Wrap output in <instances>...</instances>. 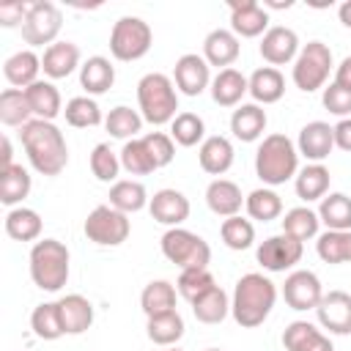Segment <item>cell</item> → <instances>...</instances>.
<instances>
[{
    "label": "cell",
    "instance_id": "1",
    "mask_svg": "<svg viewBox=\"0 0 351 351\" xmlns=\"http://www.w3.org/2000/svg\"><path fill=\"white\" fill-rule=\"evenodd\" d=\"M19 140H22V148H25V154H27V159H30L36 173L52 178V176H60L66 170L69 145H66L63 132L52 121L33 118L30 123L22 126Z\"/></svg>",
    "mask_w": 351,
    "mask_h": 351
},
{
    "label": "cell",
    "instance_id": "2",
    "mask_svg": "<svg viewBox=\"0 0 351 351\" xmlns=\"http://www.w3.org/2000/svg\"><path fill=\"white\" fill-rule=\"evenodd\" d=\"M274 302H277V285L269 277L250 271V274H241L236 288H233L230 313H233L239 326L255 329L269 318Z\"/></svg>",
    "mask_w": 351,
    "mask_h": 351
},
{
    "label": "cell",
    "instance_id": "3",
    "mask_svg": "<svg viewBox=\"0 0 351 351\" xmlns=\"http://www.w3.org/2000/svg\"><path fill=\"white\" fill-rule=\"evenodd\" d=\"M255 173L266 186H280L299 173V151L288 134H266L255 151Z\"/></svg>",
    "mask_w": 351,
    "mask_h": 351
},
{
    "label": "cell",
    "instance_id": "4",
    "mask_svg": "<svg viewBox=\"0 0 351 351\" xmlns=\"http://www.w3.org/2000/svg\"><path fill=\"white\" fill-rule=\"evenodd\" d=\"M137 104L143 121L154 126L173 123V118L178 115V88L167 74L151 71L137 82Z\"/></svg>",
    "mask_w": 351,
    "mask_h": 351
},
{
    "label": "cell",
    "instance_id": "5",
    "mask_svg": "<svg viewBox=\"0 0 351 351\" xmlns=\"http://www.w3.org/2000/svg\"><path fill=\"white\" fill-rule=\"evenodd\" d=\"M69 247L58 239H38L30 247V280L41 291H60L69 280Z\"/></svg>",
    "mask_w": 351,
    "mask_h": 351
},
{
    "label": "cell",
    "instance_id": "6",
    "mask_svg": "<svg viewBox=\"0 0 351 351\" xmlns=\"http://www.w3.org/2000/svg\"><path fill=\"white\" fill-rule=\"evenodd\" d=\"M159 244H162V255L170 263H176L181 271L184 269H208L211 247L203 236H197L186 228H167Z\"/></svg>",
    "mask_w": 351,
    "mask_h": 351
},
{
    "label": "cell",
    "instance_id": "7",
    "mask_svg": "<svg viewBox=\"0 0 351 351\" xmlns=\"http://www.w3.org/2000/svg\"><path fill=\"white\" fill-rule=\"evenodd\" d=\"M154 44V30L140 16H121L110 30V52L115 60L132 63L148 55Z\"/></svg>",
    "mask_w": 351,
    "mask_h": 351
},
{
    "label": "cell",
    "instance_id": "8",
    "mask_svg": "<svg viewBox=\"0 0 351 351\" xmlns=\"http://www.w3.org/2000/svg\"><path fill=\"white\" fill-rule=\"evenodd\" d=\"M332 66H335L332 63V49L324 41H307L299 49L296 60H293V71H291L293 85L304 93H313V90L326 85Z\"/></svg>",
    "mask_w": 351,
    "mask_h": 351
},
{
    "label": "cell",
    "instance_id": "9",
    "mask_svg": "<svg viewBox=\"0 0 351 351\" xmlns=\"http://www.w3.org/2000/svg\"><path fill=\"white\" fill-rule=\"evenodd\" d=\"M85 236L99 244V247H118L129 239L132 233V222H129V214L112 208L110 203L107 206H96L88 219H85Z\"/></svg>",
    "mask_w": 351,
    "mask_h": 351
},
{
    "label": "cell",
    "instance_id": "10",
    "mask_svg": "<svg viewBox=\"0 0 351 351\" xmlns=\"http://www.w3.org/2000/svg\"><path fill=\"white\" fill-rule=\"evenodd\" d=\"M60 27H63L60 8L55 3H49V0H38V3L30 5V14H27V19L22 25V38L30 47H44V44L52 47L58 33H60Z\"/></svg>",
    "mask_w": 351,
    "mask_h": 351
},
{
    "label": "cell",
    "instance_id": "11",
    "mask_svg": "<svg viewBox=\"0 0 351 351\" xmlns=\"http://www.w3.org/2000/svg\"><path fill=\"white\" fill-rule=\"evenodd\" d=\"M302 252H304V244L299 239H293L288 233H277L258 244L255 258L266 271H285L302 261Z\"/></svg>",
    "mask_w": 351,
    "mask_h": 351
},
{
    "label": "cell",
    "instance_id": "12",
    "mask_svg": "<svg viewBox=\"0 0 351 351\" xmlns=\"http://www.w3.org/2000/svg\"><path fill=\"white\" fill-rule=\"evenodd\" d=\"M321 296H324L321 280L310 269H296L282 282V299H285V304L291 310H299V313L302 310H315Z\"/></svg>",
    "mask_w": 351,
    "mask_h": 351
},
{
    "label": "cell",
    "instance_id": "13",
    "mask_svg": "<svg viewBox=\"0 0 351 351\" xmlns=\"http://www.w3.org/2000/svg\"><path fill=\"white\" fill-rule=\"evenodd\" d=\"M230 30L241 38H258L269 30V11L258 0H228Z\"/></svg>",
    "mask_w": 351,
    "mask_h": 351
},
{
    "label": "cell",
    "instance_id": "14",
    "mask_svg": "<svg viewBox=\"0 0 351 351\" xmlns=\"http://www.w3.org/2000/svg\"><path fill=\"white\" fill-rule=\"evenodd\" d=\"M258 49H261V58L277 69V66H285V63L296 60V55H299L302 47H299V36H296L293 27L274 25V27H269L263 33Z\"/></svg>",
    "mask_w": 351,
    "mask_h": 351
},
{
    "label": "cell",
    "instance_id": "15",
    "mask_svg": "<svg viewBox=\"0 0 351 351\" xmlns=\"http://www.w3.org/2000/svg\"><path fill=\"white\" fill-rule=\"evenodd\" d=\"M173 82L184 96H200L211 85V71H208L206 58L197 52L181 55L173 69Z\"/></svg>",
    "mask_w": 351,
    "mask_h": 351
},
{
    "label": "cell",
    "instance_id": "16",
    "mask_svg": "<svg viewBox=\"0 0 351 351\" xmlns=\"http://www.w3.org/2000/svg\"><path fill=\"white\" fill-rule=\"evenodd\" d=\"M315 315L329 335H351V293L346 291L324 293L315 307Z\"/></svg>",
    "mask_w": 351,
    "mask_h": 351
},
{
    "label": "cell",
    "instance_id": "17",
    "mask_svg": "<svg viewBox=\"0 0 351 351\" xmlns=\"http://www.w3.org/2000/svg\"><path fill=\"white\" fill-rule=\"evenodd\" d=\"M148 211L156 222H162L167 228H181V222H186V217H189V197L184 192L167 186V189L154 192Z\"/></svg>",
    "mask_w": 351,
    "mask_h": 351
},
{
    "label": "cell",
    "instance_id": "18",
    "mask_svg": "<svg viewBox=\"0 0 351 351\" xmlns=\"http://www.w3.org/2000/svg\"><path fill=\"white\" fill-rule=\"evenodd\" d=\"M335 148V129L324 121H310L302 126L296 151L310 162H324Z\"/></svg>",
    "mask_w": 351,
    "mask_h": 351
},
{
    "label": "cell",
    "instance_id": "19",
    "mask_svg": "<svg viewBox=\"0 0 351 351\" xmlns=\"http://www.w3.org/2000/svg\"><path fill=\"white\" fill-rule=\"evenodd\" d=\"M285 351H335L332 340L310 321H291L282 332Z\"/></svg>",
    "mask_w": 351,
    "mask_h": 351
},
{
    "label": "cell",
    "instance_id": "20",
    "mask_svg": "<svg viewBox=\"0 0 351 351\" xmlns=\"http://www.w3.org/2000/svg\"><path fill=\"white\" fill-rule=\"evenodd\" d=\"M239 52H241V44H239V36L233 30L217 27L203 38V58L208 66L230 69V63H236Z\"/></svg>",
    "mask_w": 351,
    "mask_h": 351
},
{
    "label": "cell",
    "instance_id": "21",
    "mask_svg": "<svg viewBox=\"0 0 351 351\" xmlns=\"http://www.w3.org/2000/svg\"><path fill=\"white\" fill-rule=\"evenodd\" d=\"M244 195H241V189H239V184L236 181H230V178H214L208 186H206V203H208V208L217 214V217H236L239 211H241V206H244Z\"/></svg>",
    "mask_w": 351,
    "mask_h": 351
},
{
    "label": "cell",
    "instance_id": "22",
    "mask_svg": "<svg viewBox=\"0 0 351 351\" xmlns=\"http://www.w3.org/2000/svg\"><path fill=\"white\" fill-rule=\"evenodd\" d=\"M80 66V47L74 41H55L41 55V71L49 80H63Z\"/></svg>",
    "mask_w": 351,
    "mask_h": 351
},
{
    "label": "cell",
    "instance_id": "23",
    "mask_svg": "<svg viewBox=\"0 0 351 351\" xmlns=\"http://www.w3.org/2000/svg\"><path fill=\"white\" fill-rule=\"evenodd\" d=\"M233 154H236V151H233V143H230L228 137L211 134V137H206V140L200 143V148H197V162H200V167H203L208 176H222V173L230 170Z\"/></svg>",
    "mask_w": 351,
    "mask_h": 351
},
{
    "label": "cell",
    "instance_id": "24",
    "mask_svg": "<svg viewBox=\"0 0 351 351\" xmlns=\"http://www.w3.org/2000/svg\"><path fill=\"white\" fill-rule=\"evenodd\" d=\"M58 310L66 335H82L93 324V304L82 293H66L63 299H58Z\"/></svg>",
    "mask_w": 351,
    "mask_h": 351
},
{
    "label": "cell",
    "instance_id": "25",
    "mask_svg": "<svg viewBox=\"0 0 351 351\" xmlns=\"http://www.w3.org/2000/svg\"><path fill=\"white\" fill-rule=\"evenodd\" d=\"M266 121L269 118H266V110L261 104H255V101L239 104L230 115V132L241 143H255L266 132Z\"/></svg>",
    "mask_w": 351,
    "mask_h": 351
},
{
    "label": "cell",
    "instance_id": "26",
    "mask_svg": "<svg viewBox=\"0 0 351 351\" xmlns=\"http://www.w3.org/2000/svg\"><path fill=\"white\" fill-rule=\"evenodd\" d=\"M244 93H250V80L239 69H219L211 80V99L219 107H236Z\"/></svg>",
    "mask_w": 351,
    "mask_h": 351
},
{
    "label": "cell",
    "instance_id": "27",
    "mask_svg": "<svg viewBox=\"0 0 351 351\" xmlns=\"http://www.w3.org/2000/svg\"><path fill=\"white\" fill-rule=\"evenodd\" d=\"M3 74H5V80H8L14 88L25 90V88H30L33 82H38L41 58H38L33 49H19V52H14V55L3 63Z\"/></svg>",
    "mask_w": 351,
    "mask_h": 351
},
{
    "label": "cell",
    "instance_id": "28",
    "mask_svg": "<svg viewBox=\"0 0 351 351\" xmlns=\"http://www.w3.org/2000/svg\"><path fill=\"white\" fill-rule=\"evenodd\" d=\"M247 80H250V96L255 99V104H274L285 93V77L274 66H261Z\"/></svg>",
    "mask_w": 351,
    "mask_h": 351
},
{
    "label": "cell",
    "instance_id": "29",
    "mask_svg": "<svg viewBox=\"0 0 351 351\" xmlns=\"http://www.w3.org/2000/svg\"><path fill=\"white\" fill-rule=\"evenodd\" d=\"M27 104L33 110V118L41 121H55L63 112V101H60V90L49 82V80H38L30 88H25Z\"/></svg>",
    "mask_w": 351,
    "mask_h": 351
},
{
    "label": "cell",
    "instance_id": "30",
    "mask_svg": "<svg viewBox=\"0 0 351 351\" xmlns=\"http://www.w3.org/2000/svg\"><path fill=\"white\" fill-rule=\"evenodd\" d=\"M115 82V66L110 63V58L93 55L80 66V85L90 93V96H101L112 88Z\"/></svg>",
    "mask_w": 351,
    "mask_h": 351
},
{
    "label": "cell",
    "instance_id": "31",
    "mask_svg": "<svg viewBox=\"0 0 351 351\" xmlns=\"http://www.w3.org/2000/svg\"><path fill=\"white\" fill-rule=\"evenodd\" d=\"M329 181H332L329 167H324L321 162H310L307 167H302V170L296 173V178H293V189H296V195H299L304 203H313V200L326 197V192H329Z\"/></svg>",
    "mask_w": 351,
    "mask_h": 351
},
{
    "label": "cell",
    "instance_id": "32",
    "mask_svg": "<svg viewBox=\"0 0 351 351\" xmlns=\"http://www.w3.org/2000/svg\"><path fill=\"white\" fill-rule=\"evenodd\" d=\"M151 203L145 186L134 178H121L110 186V206L123 211V214H134V211H143L145 206Z\"/></svg>",
    "mask_w": 351,
    "mask_h": 351
},
{
    "label": "cell",
    "instance_id": "33",
    "mask_svg": "<svg viewBox=\"0 0 351 351\" xmlns=\"http://www.w3.org/2000/svg\"><path fill=\"white\" fill-rule=\"evenodd\" d=\"M140 307H143L145 318L173 313L176 310V285L167 280H151L140 293Z\"/></svg>",
    "mask_w": 351,
    "mask_h": 351
},
{
    "label": "cell",
    "instance_id": "34",
    "mask_svg": "<svg viewBox=\"0 0 351 351\" xmlns=\"http://www.w3.org/2000/svg\"><path fill=\"white\" fill-rule=\"evenodd\" d=\"M184 329H186V326H184V318H181L178 310L154 315V318H148V324H145L148 340L156 343V346H165V348L176 346V343L184 337Z\"/></svg>",
    "mask_w": 351,
    "mask_h": 351
},
{
    "label": "cell",
    "instance_id": "35",
    "mask_svg": "<svg viewBox=\"0 0 351 351\" xmlns=\"http://www.w3.org/2000/svg\"><path fill=\"white\" fill-rule=\"evenodd\" d=\"M318 219L326 225V230H351V197L343 192H329L321 197Z\"/></svg>",
    "mask_w": 351,
    "mask_h": 351
},
{
    "label": "cell",
    "instance_id": "36",
    "mask_svg": "<svg viewBox=\"0 0 351 351\" xmlns=\"http://www.w3.org/2000/svg\"><path fill=\"white\" fill-rule=\"evenodd\" d=\"M30 173L22 165H11L0 170V203L3 206H16L30 195Z\"/></svg>",
    "mask_w": 351,
    "mask_h": 351
},
{
    "label": "cell",
    "instance_id": "37",
    "mask_svg": "<svg viewBox=\"0 0 351 351\" xmlns=\"http://www.w3.org/2000/svg\"><path fill=\"white\" fill-rule=\"evenodd\" d=\"M192 313L200 324H222L225 315L230 313V299L219 285H214L211 291H206L192 302Z\"/></svg>",
    "mask_w": 351,
    "mask_h": 351
},
{
    "label": "cell",
    "instance_id": "38",
    "mask_svg": "<svg viewBox=\"0 0 351 351\" xmlns=\"http://www.w3.org/2000/svg\"><path fill=\"white\" fill-rule=\"evenodd\" d=\"M5 233L14 241H36L41 236V217L33 208L16 206L5 214Z\"/></svg>",
    "mask_w": 351,
    "mask_h": 351
},
{
    "label": "cell",
    "instance_id": "39",
    "mask_svg": "<svg viewBox=\"0 0 351 351\" xmlns=\"http://www.w3.org/2000/svg\"><path fill=\"white\" fill-rule=\"evenodd\" d=\"M315 252L324 263H351V230H326L315 241Z\"/></svg>",
    "mask_w": 351,
    "mask_h": 351
},
{
    "label": "cell",
    "instance_id": "40",
    "mask_svg": "<svg viewBox=\"0 0 351 351\" xmlns=\"http://www.w3.org/2000/svg\"><path fill=\"white\" fill-rule=\"evenodd\" d=\"M0 121H3L5 126H19V129L33 121V110H30V104H27L25 90H19V88H5V90L0 93Z\"/></svg>",
    "mask_w": 351,
    "mask_h": 351
},
{
    "label": "cell",
    "instance_id": "41",
    "mask_svg": "<svg viewBox=\"0 0 351 351\" xmlns=\"http://www.w3.org/2000/svg\"><path fill=\"white\" fill-rule=\"evenodd\" d=\"M318 228H321V219H318V211L307 208V206H296L291 211H285L282 217V233L299 239L302 244L307 239H315L318 236Z\"/></svg>",
    "mask_w": 351,
    "mask_h": 351
},
{
    "label": "cell",
    "instance_id": "42",
    "mask_svg": "<svg viewBox=\"0 0 351 351\" xmlns=\"http://www.w3.org/2000/svg\"><path fill=\"white\" fill-rule=\"evenodd\" d=\"M30 329L38 340H58L63 337V324H60V310H58V302H44V304H36L33 313H30Z\"/></svg>",
    "mask_w": 351,
    "mask_h": 351
},
{
    "label": "cell",
    "instance_id": "43",
    "mask_svg": "<svg viewBox=\"0 0 351 351\" xmlns=\"http://www.w3.org/2000/svg\"><path fill=\"white\" fill-rule=\"evenodd\" d=\"M104 129L110 132V137H118V140H126V143H129V137L134 140L137 132L143 129V115H140L137 110L126 107V104H118V107H112V110L107 112Z\"/></svg>",
    "mask_w": 351,
    "mask_h": 351
},
{
    "label": "cell",
    "instance_id": "44",
    "mask_svg": "<svg viewBox=\"0 0 351 351\" xmlns=\"http://www.w3.org/2000/svg\"><path fill=\"white\" fill-rule=\"evenodd\" d=\"M244 208H247V214H250L252 219H258V222H271V219H277V217L282 214V197H280L274 189L261 186V189H252V192L247 195Z\"/></svg>",
    "mask_w": 351,
    "mask_h": 351
},
{
    "label": "cell",
    "instance_id": "45",
    "mask_svg": "<svg viewBox=\"0 0 351 351\" xmlns=\"http://www.w3.org/2000/svg\"><path fill=\"white\" fill-rule=\"evenodd\" d=\"M63 115H66V123L74 126V129H93V126H99L104 121L99 104L90 96H74V99H69L66 107H63Z\"/></svg>",
    "mask_w": 351,
    "mask_h": 351
},
{
    "label": "cell",
    "instance_id": "46",
    "mask_svg": "<svg viewBox=\"0 0 351 351\" xmlns=\"http://www.w3.org/2000/svg\"><path fill=\"white\" fill-rule=\"evenodd\" d=\"M170 137H173V143L192 148L206 140V123L197 112H178L170 123Z\"/></svg>",
    "mask_w": 351,
    "mask_h": 351
},
{
    "label": "cell",
    "instance_id": "47",
    "mask_svg": "<svg viewBox=\"0 0 351 351\" xmlns=\"http://www.w3.org/2000/svg\"><path fill=\"white\" fill-rule=\"evenodd\" d=\"M219 236H222V241H225L228 250L241 252V250H250L252 247V241H255V225L250 219H244L241 214H236V217L222 219Z\"/></svg>",
    "mask_w": 351,
    "mask_h": 351
},
{
    "label": "cell",
    "instance_id": "48",
    "mask_svg": "<svg viewBox=\"0 0 351 351\" xmlns=\"http://www.w3.org/2000/svg\"><path fill=\"white\" fill-rule=\"evenodd\" d=\"M118 156H121V167L126 173H132V176H148V173L156 170V165H154V159H151L143 137H134V140L123 143V148H121Z\"/></svg>",
    "mask_w": 351,
    "mask_h": 351
},
{
    "label": "cell",
    "instance_id": "49",
    "mask_svg": "<svg viewBox=\"0 0 351 351\" xmlns=\"http://www.w3.org/2000/svg\"><path fill=\"white\" fill-rule=\"evenodd\" d=\"M214 285H217V280H214V274H211L208 269H184V271L178 274L176 291L192 304L197 296H203V293L211 291Z\"/></svg>",
    "mask_w": 351,
    "mask_h": 351
},
{
    "label": "cell",
    "instance_id": "50",
    "mask_svg": "<svg viewBox=\"0 0 351 351\" xmlns=\"http://www.w3.org/2000/svg\"><path fill=\"white\" fill-rule=\"evenodd\" d=\"M90 173L104 181V184H115L118 181V173H121V156L107 145V143H99L93 151H90Z\"/></svg>",
    "mask_w": 351,
    "mask_h": 351
},
{
    "label": "cell",
    "instance_id": "51",
    "mask_svg": "<svg viewBox=\"0 0 351 351\" xmlns=\"http://www.w3.org/2000/svg\"><path fill=\"white\" fill-rule=\"evenodd\" d=\"M143 143H145V148H148V154H151L156 170H159V167H167V165L173 162V156H176V143H173L170 134H165V132H148V134L143 137Z\"/></svg>",
    "mask_w": 351,
    "mask_h": 351
},
{
    "label": "cell",
    "instance_id": "52",
    "mask_svg": "<svg viewBox=\"0 0 351 351\" xmlns=\"http://www.w3.org/2000/svg\"><path fill=\"white\" fill-rule=\"evenodd\" d=\"M324 107L332 112V115H340V118H348L351 115V90L337 85V82H329L324 88V96H321Z\"/></svg>",
    "mask_w": 351,
    "mask_h": 351
},
{
    "label": "cell",
    "instance_id": "53",
    "mask_svg": "<svg viewBox=\"0 0 351 351\" xmlns=\"http://www.w3.org/2000/svg\"><path fill=\"white\" fill-rule=\"evenodd\" d=\"M30 5L27 0H11V3H3L0 5V25L3 27H22L27 14H30Z\"/></svg>",
    "mask_w": 351,
    "mask_h": 351
},
{
    "label": "cell",
    "instance_id": "54",
    "mask_svg": "<svg viewBox=\"0 0 351 351\" xmlns=\"http://www.w3.org/2000/svg\"><path fill=\"white\" fill-rule=\"evenodd\" d=\"M332 129H335V145L340 151H348L351 154V118H340Z\"/></svg>",
    "mask_w": 351,
    "mask_h": 351
},
{
    "label": "cell",
    "instance_id": "55",
    "mask_svg": "<svg viewBox=\"0 0 351 351\" xmlns=\"http://www.w3.org/2000/svg\"><path fill=\"white\" fill-rule=\"evenodd\" d=\"M335 82L351 90V55H346V58L340 60V66L335 69Z\"/></svg>",
    "mask_w": 351,
    "mask_h": 351
},
{
    "label": "cell",
    "instance_id": "56",
    "mask_svg": "<svg viewBox=\"0 0 351 351\" xmlns=\"http://www.w3.org/2000/svg\"><path fill=\"white\" fill-rule=\"evenodd\" d=\"M14 151H11V140L8 137H3V154H0V170H5V167H11L14 165Z\"/></svg>",
    "mask_w": 351,
    "mask_h": 351
},
{
    "label": "cell",
    "instance_id": "57",
    "mask_svg": "<svg viewBox=\"0 0 351 351\" xmlns=\"http://www.w3.org/2000/svg\"><path fill=\"white\" fill-rule=\"evenodd\" d=\"M337 16H340V22H343V25L351 30V0H343V3H340Z\"/></svg>",
    "mask_w": 351,
    "mask_h": 351
},
{
    "label": "cell",
    "instance_id": "58",
    "mask_svg": "<svg viewBox=\"0 0 351 351\" xmlns=\"http://www.w3.org/2000/svg\"><path fill=\"white\" fill-rule=\"evenodd\" d=\"M293 5V0H288V3H282V0H263V8H291Z\"/></svg>",
    "mask_w": 351,
    "mask_h": 351
},
{
    "label": "cell",
    "instance_id": "59",
    "mask_svg": "<svg viewBox=\"0 0 351 351\" xmlns=\"http://www.w3.org/2000/svg\"><path fill=\"white\" fill-rule=\"evenodd\" d=\"M165 351H181V348H176V346H170V348H165Z\"/></svg>",
    "mask_w": 351,
    "mask_h": 351
},
{
    "label": "cell",
    "instance_id": "60",
    "mask_svg": "<svg viewBox=\"0 0 351 351\" xmlns=\"http://www.w3.org/2000/svg\"><path fill=\"white\" fill-rule=\"evenodd\" d=\"M206 351H219V348H206Z\"/></svg>",
    "mask_w": 351,
    "mask_h": 351
}]
</instances>
